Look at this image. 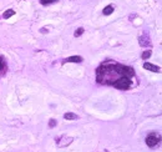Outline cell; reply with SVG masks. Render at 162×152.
<instances>
[{
  "instance_id": "cell-1",
  "label": "cell",
  "mask_w": 162,
  "mask_h": 152,
  "mask_svg": "<svg viewBox=\"0 0 162 152\" xmlns=\"http://www.w3.org/2000/svg\"><path fill=\"white\" fill-rule=\"evenodd\" d=\"M135 76V71L132 67L125 66L117 62L107 61L104 62L96 71L97 82L102 85H112L114 86L120 79L122 77H131Z\"/></svg>"
},
{
  "instance_id": "cell-2",
  "label": "cell",
  "mask_w": 162,
  "mask_h": 152,
  "mask_svg": "<svg viewBox=\"0 0 162 152\" xmlns=\"http://www.w3.org/2000/svg\"><path fill=\"white\" fill-rule=\"evenodd\" d=\"M161 142V135L160 134H156V132H153V134H150L147 137H146V145L148 147H156L159 143Z\"/></svg>"
},
{
  "instance_id": "cell-3",
  "label": "cell",
  "mask_w": 162,
  "mask_h": 152,
  "mask_svg": "<svg viewBox=\"0 0 162 152\" xmlns=\"http://www.w3.org/2000/svg\"><path fill=\"white\" fill-rule=\"evenodd\" d=\"M73 141H74V138H73V137L62 136V137H60V138L56 140V143H58V146H59V147H66V146H69Z\"/></svg>"
},
{
  "instance_id": "cell-4",
  "label": "cell",
  "mask_w": 162,
  "mask_h": 152,
  "mask_svg": "<svg viewBox=\"0 0 162 152\" xmlns=\"http://www.w3.org/2000/svg\"><path fill=\"white\" fill-rule=\"evenodd\" d=\"M138 44L141 45L142 48H150L151 46V40H150V37L147 35H142L138 37Z\"/></svg>"
},
{
  "instance_id": "cell-5",
  "label": "cell",
  "mask_w": 162,
  "mask_h": 152,
  "mask_svg": "<svg viewBox=\"0 0 162 152\" xmlns=\"http://www.w3.org/2000/svg\"><path fill=\"white\" fill-rule=\"evenodd\" d=\"M144 69L148 70V71H152V73H160L161 71V69L159 66L153 65V64H150V62H145L144 64Z\"/></svg>"
},
{
  "instance_id": "cell-6",
  "label": "cell",
  "mask_w": 162,
  "mask_h": 152,
  "mask_svg": "<svg viewBox=\"0 0 162 152\" xmlns=\"http://www.w3.org/2000/svg\"><path fill=\"white\" fill-rule=\"evenodd\" d=\"M6 70H7V66H6L5 59H4V56H0V75H1V76L5 75Z\"/></svg>"
},
{
  "instance_id": "cell-7",
  "label": "cell",
  "mask_w": 162,
  "mask_h": 152,
  "mask_svg": "<svg viewBox=\"0 0 162 152\" xmlns=\"http://www.w3.org/2000/svg\"><path fill=\"white\" fill-rule=\"evenodd\" d=\"M82 61V58L81 56H70V58H67L64 60V64L65 62H81Z\"/></svg>"
},
{
  "instance_id": "cell-8",
  "label": "cell",
  "mask_w": 162,
  "mask_h": 152,
  "mask_svg": "<svg viewBox=\"0 0 162 152\" xmlns=\"http://www.w3.org/2000/svg\"><path fill=\"white\" fill-rule=\"evenodd\" d=\"M64 119L65 120H69V121H74V120H77L79 116L76 115V113H73V112H67L64 115Z\"/></svg>"
},
{
  "instance_id": "cell-9",
  "label": "cell",
  "mask_w": 162,
  "mask_h": 152,
  "mask_svg": "<svg viewBox=\"0 0 162 152\" xmlns=\"http://www.w3.org/2000/svg\"><path fill=\"white\" fill-rule=\"evenodd\" d=\"M102 13H104V15H111L112 13H114V6H112V5L106 6V7H105V9L102 10Z\"/></svg>"
},
{
  "instance_id": "cell-10",
  "label": "cell",
  "mask_w": 162,
  "mask_h": 152,
  "mask_svg": "<svg viewBox=\"0 0 162 152\" xmlns=\"http://www.w3.org/2000/svg\"><path fill=\"white\" fill-rule=\"evenodd\" d=\"M151 55H152V51L151 50H146V51L142 52L141 58H142V60H147V59L151 58Z\"/></svg>"
},
{
  "instance_id": "cell-11",
  "label": "cell",
  "mask_w": 162,
  "mask_h": 152,
  "mask_svg": "<svg viewBox=\"0 0 162 152\" xmlns=\"http://www.w3.org/2000/svg\"><path fill=\"white\" fill-rule=\"evenodd\" d=\"M14 14H15V11H14V10H11V9H9V10H6L5 13L3 14V18H4V19H9V18L13 16Z\"/></svg>"
},
{
  "instance_id": "cell-12",
  "label": "cell",
  "mask_w": 162,
  "mask_h": 152,
  "mask_svg": "<svg viewBox=\"0 0 162 152\" xmlns=\"http://www.w3.org/2000/svg\"><path fill=\"white\" fill-rule=\"evenodd\" d=\"M82 34H84V28H79L76 31H75L74 35H75V37H79V36H81Z\"/></svg>"
},
{
  "instance_id": "cell-13",
  "label": "cell",
  "mask_w": 162,
  "mask_h": 152,
  "mask_svg": "<svg viewBox=\"0 0 162 152\" xmlns=\"http://www.w3.org/2000/svg\"><path fill=\"white\" fill-rule=\"evenodd\" d=\"M55 1H58V0H40V3L43 4V5H49V4H52Z\"/></svg>"
},
{
  "instance_id": "cell-14",
  "label": "cell",
  "mask_w": 162,
  "mask_h": 152,
  "mask_svg": "<svg viewBox=\"0 0 162 152\" xmlns=\"http://www.w3.org/2000/svg\"><path fill=\"white\" fill-rule=\"evenodd\" d=\"M56 120H54V119H51L50 121H49V127H55L56 126Z\"/></svg>"
},
{
  "instance_id": "cell-15",
  "label": "cell",
  "mask_w": 162,
  "mask_h": 152,
  "mask_svg": "<svg viewBox=\"0 0 162 152\" xmlns=\"http://www.w3.org/2000/svg\"><path fill=\"white\" fill-rule=\"evenodd\" d=\"M40 31H41V33H43V34H44V33H47V30H46V29H45V28H43V29H41V30H40Z\"/></svg>"
}]
</instances>
